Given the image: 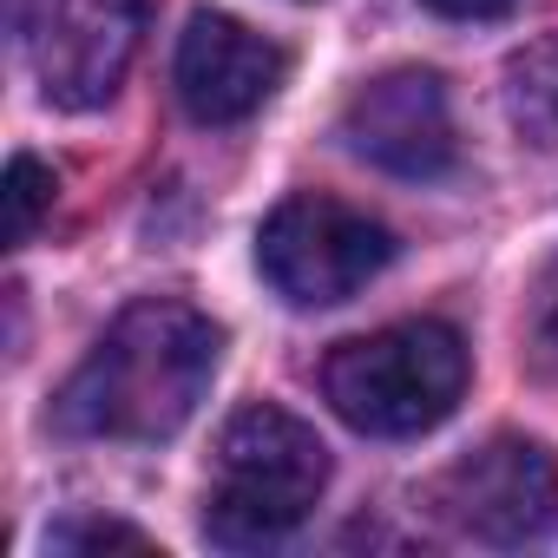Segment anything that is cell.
I'll use <instances>...</instances> for the list:
<instances>
[{
    "instance_id": "7a4b0ae2",
    "label": "cell",
    "mask_w": 558,
    "mask_h": 558,
    "mask_svg": "<svg viewBox=\"0 0 558 558\" xmlns=\"http://www.w3.org/2000/svg\"><path fill=\"white\" fill-rule=\"evenodd\" d=\"M329 486V447L310 421L283 408H243L217 434L210 460V499H204V538L223 551H263L290 538Z\"/></svg>"
},
{
    "instance_id": "7c38bea8",
    "label": "cell",
    "mask_w": 558,
    "mask_h": 558,
    "mask_svg": "<svg viewBox=\"0 0 558 558\" xmlns=\"http://www.w3.org/2000/svg\"><path fill=\"white\" fill-rule=\"evenodd\" d=\"M99 545H138V551H151V538L138 525H119V519H60L47 532V551H99Z\"/></svg>"
},
{
    "instance_id": "5b68a950",
    "label": "cell",
    "mask_w": 558,
    "mask_h": 558,
    "mask_svg": "<svg viewBox=\"0 0 558 558\" xmlns=\"http://www.w3.org/2000/svg\"><path fill=\"white\" fill-rule=\"evenodd\" d=\"M14 40L47 106H106L145 40V0H14Z\"/></svg>"
},
{
    "instance_id": "8fae6325",
    "label": "cell",
    "mask_w": 558,
    "mask_h": 558,
    "mask_svg": "<svg viewBox=\"0 0 558 558\" xmlns=\"http://www.w3.org/2000/svg\"><path fill=\"white\" fill-rule=\"evenodd\" d=\"M525 362L538 381L558 388V256L538 269V283L525 296Z\"/></svg>"
},
{
    "instance_id": "30bf717a",
    "label": "cell",
    "mask_w": 558,
    "mask_h": 558,
    "mask_svg": "<svg viewBox=\"0 0 558 558\" xmlns=\"http://www.w3.org/2000/svg\"><path fill=\"white\" fill-rule=\"evenodd\" d=\"M53 191H60L53 165H40V158H27V151L8 165V243H34V230H40L47 210H53Z\"/></svg>"
},
{
    "instance_id": "277c9868",
    "label": "cell",
    "mask_w": 558,
    "mask_h": 558,
    "mask_svg": "<svg viewBox=\"0 0 558 558\" xmlns=\"http://www.w3.org/2000/svg\"><path fill=\"white\" fill-rule=\"evenodd\" d=\"M388 256H395L388 223H375L368 210H355L342 197H323V191L283 197L256 230L263 283L283 303H296V310L349 303L362 283H375V276L388 269Z\"/></svg>"
},
{
    "instance_id": "6da1fadb",
    "label": "cell",
    "mask_w": 558,
    "mask_h": 558,
    "mask_svg": "<svg viewBox=\"0 0 558 558\" xmlns=\"http://www.w3.org/2000/svg\"><path fill=\"white\" fill-rule=\"evenodd\" d=\"M223 355V329L178 303V296H145L106 323L93 355L73 368V381L53 401V421L80 440H171Z\"/></svg>"
},
{
    "instance_id": "3957f363",
    "label": "cell",
    "mask_w": 558,
    "mask_h": 558,
    "mask_svg": "<svg viewBox=\"0 0 558 558\" xmlns=\"http://www.w3.org/2000/svg\"><path fill=\"white\" fill-rule=\"evenodd\" d=\"M323 395L355 434H375V440L427 434L466 395V342L427 316L355 336L323 362Z\"/></svg>"
},
{
    "instance_id": "52a82bcc",
    "label": "cell",
    "mask_w": 558,
    "mask_h": 558,
    "mask_svg": "<svg viewBox=\"0 0 558 558\" xmlns=\"http://www.w3.org/2000/svg\"><path fill=\"white\" fill-rule=\"evenodd\" d=\"M342 138L355 158L381 165L388 178H414V184L453 171V151H460L447 86H440V73H421V66L368 80L342 106Z\"/></svg>"
},
{
    "instance_id": "8992f818",
    "label": "cell",
    "mask_w": 558,
    "mask_h": 558,
    "mask_svg": "<svg viewBox=\"0 0 558 558\" xmlns=\"http://www.w3.org/2000/svg\"><path fill=\"white\" fill-rule=\"evenodd\" d=\"M434 512L473 545H532L558 525V460L525 434H499L434 480Z\"/></svg>"
},
{
    "instance_id": "ba28073f",
    "label": "cell",
    "mask_w": 558,
    "mask_h": 558,
    "mask_svg": "<svg viewBox=\"0 0 558 558\" xmlns=\"http://www.w3.org/2000/svg\"><path fill=\"white\" fill-rule=\"evenodd\" d=\"M290 73V53L230 14H197L178 40V99L197 125H236L263 112Z\"/></svg>"
},
{
    "instance_id": "4fadbf2b",
    "label": "cell",
    "mask_w": 558,
    "mask_h": 558,
    "mask_svg": "<svg viewBox=\"0 0 558 558\" xmlns=\"http://www.w3.org/2000/svg\"><path fill=\"white\" fill-rule=\"evenodd\" d=\"M434 14H447V21H499V14H512L519 0H427Z\"/></svg>"
},
{
    "instance_id": "9c48e42d",
    "label": "cell",
    "mask_w": 558,
    "mask_h": 558,
    "mask_svg": "<svg viewBox=\"0 0 558 558\" xmlns=\"http://www.w3.org/2000/svg\"><path fill=\"white\" fill-rule=\"evenodd\" d=\"M499 99H506V119L525 145H538V151L558 145V34H545L506 60Z\"/></svg>"
}]
</instances>
